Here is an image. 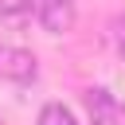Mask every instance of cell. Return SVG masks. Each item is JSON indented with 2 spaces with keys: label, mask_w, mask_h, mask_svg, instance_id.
<instances>
[{
  "label": "cell",
  "mask_w": 125,
  "mask_h": 125,
  "mask_svg": "<svg viewBox=\"0 0 125 125\" xmlns=\"http://www.w3.org/2000/svg\"><path fill=\"white\" fill-rule=\"evenodd\" d=\"M31 8V0H0V20H20Z\"/></svg>",
  "instance_id": "5b68a950"
},
{
  "label": "cell",
  "mask_w": 125,
  "mask_h": 125,
  "mask_svg": "<svg viewBox=\"0 0 125 125\" xmlns=\"http://www.w3.org/2000/svg\"><path fill=\"white\" fill-rule=\"evenodd\" d=\"M86 113L94 125H125V102H117L105 86L86 90Z\"/></svg>",
  "instance_id": "6da1fadb"
},
{
  "label": "cell",
  "mask_w": 125,
  "mask_h": 125,
  "mask_svg": "<svg viewBox=\"0 0 125 125\" xmlns=\"http://www.w3.org/2000/svg\"><path fill=\"white\" fill-rule=\"evenodd\" d=\"M35 20L43 31L62 35L74 27V0H35Z\"/></svg>",
  "instance_id": "7a4b0ae2"
},
{
  "label": "cell",
  "mask_w": 125,
  "mask_h": 125,
  "mask_svg": "<svg viewBox=\"0 0 125 125\" xmlns=\"http://www.w3.org/2000/svg\"><path fill=\"white\" fill-rule=\"evenodd\" d=\"M35 74H39V66H35V55L31 51L4 47L0 43V78H8V82H31Z\"/></svg>",
  "instance_id": "3957f363"
},
{
  "label": "cell",
  "mask_w": 125,
  "mask_h": 125,
  "mask_svg": "<svg viewBox=\"0 0 125 125\" xmlns=\"http://www.w3.org/2000/svg\"><path fill=\"white\" fill-rule=\"evenodd\" d=\"M35 125H78L74 121V113L62 105V102H47L43 109H39V121Z\"/></svg>",
  "instance_id": "277c9868"
},
{
  "label": "cell",
  "mask_w": 125,
  "mask_h": 125,
  "mask_svg": "<svg viewBox=\"0 0 125 125\" xmlns=\"http://www.w3.org/2000/svg\"><path fill=\"white\" fill-rule=\"evenodd\" d=\"M109 35H113V47H117V55L125 59V16H117V20L109 23Z\"/></svg>",
  "instance_id": "8992f818"
}]
</instances>
